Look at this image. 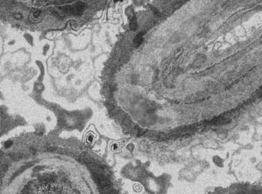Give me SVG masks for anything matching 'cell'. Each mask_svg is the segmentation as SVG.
Segmentation results:
<instances>
[{"instance_id":"2","label":"cell","mask_w":262,"mask_h":194,"mask_svg":"<svg viewBox=\"0 0 262 194\" xmlns=\"http://www.w3.org/2000/svg\"><path fill=\"white\" fill-rule=\"evenodd\" d=\"M144 40V38H143V33H140L138 34V36H136V37L134 39V46L135 47H138L143 42Z\"/></svg>"},{"instance_id":"5","label":"cell","mask_w":262,"mask_h":194,"mask_svg":"<svg viewBox=\"0 0 262 194\" xmlns=\"http://www.w3.org/2000/svg\"><path fill=\"white\" fill-rule=\"evenodd\" d=\"M123 0H114V2H122Z\"/></svg>"},{"instance_id":"4","label":"cell","mask_w":262,"mask_h":194,"mask_svg":"<svg viewBox=\"0 0 262 194\" xmlns=\"http://www.w3.org/2000/svg\"><path fill=\"white\" fill-rule=\"evenodd\" d=\"M42 12L41 9H36V10H35V11L34 13H32L33 19H38V17L42 15Z\"/></svg>"},{"instance_id":"3","label":"cell","mask_w":262,"mask_h":194,"mask_svg":"<svg viewBox=\"0 0 262 194\" xmlns=\"http://www.w3.org/2000/svg\"><path fill=\"white\" fill-rule=\"evenodd\" d=\"M138 27V22H137V19L135 16L131 17L130 19V24H129V28L130 30H132V31H135V30Z\"/></svg>"},{"instance_id":"1","label":"cell","mask_w":262,"mask_h":194,"mask_svg":"<svg viewBox=\"0 0 262 194\" xmlns=\"http://www.w3.org/2000/svg\"><path fill=\"white\" fill-rule=\"evenodd\" d=\"M86 8V5L84 2H78L73 4L72 6H64L59 7L62 11L70 13L74 16H81L84 13Z\"/></svg>"}]
</instances>
